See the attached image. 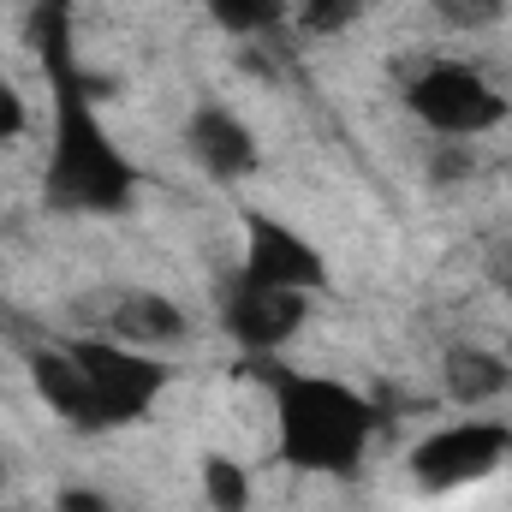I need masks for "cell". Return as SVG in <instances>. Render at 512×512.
Segmentation results:
<instances>
[{"mask_svg":"<svg viewBox=\"0 0 512 512\" xmlns=\"http://www.w3.org/2000/svg\"><path fill=\"white\" fill-rule=\"evenodd\" d=\"M36 54H42L48 108H54L48 173H42L48 209H60V215H120V209H131L137 203V167L96 120L90 84L78 72L72 6L66 0H42L36 6Z\"/></svg>","mask_w":512,"mask_h":512,"instance_id":"6da1fadb","label":"cell"},{"mask_svg":"<svg viewBox=\"0 0 512 512\" xmlns=\"http://www.w3.org/2000/svg\"><path fill=\"white\" fill-rule=\"evenodd\" d=\"M245 370L274 393V429H280L286 465L316 471V477L358 471V459L370 447V429H376V405L364 393H352L346 382H328V376L280 370L268 358H251Z\"/></svg>","mask_w":512,"mask_h":512,"instance_id":"7a4b0ae2","label":"cell"},{"mask_svg":"<svg viewBox=\"0 0 512 512\" xmlns=\"http://www.w3.org/2000/svg\"><path fill=\"white\" fill-rule=\"evenodd\" d=\"M66 352L78 358V370H84V382H90V399H96V417H102V429L137 423V417H143V411L161 399V387L173 382V370H167L155 352L126 346V340H108V334L72 340Z\"/></svg>","mask_w":512,"mask_h":512,"instance_id":"3957f363","label":"cell"},{"mask_svg":"<svg viewBox=\"0 0 512 512\" xmlns=\"http://www.w3.org/2000/svg\"><path fill=\"white\" fill-rule=\"evenodd\" d=\"M405 102H411V114L423 126L435 131V137H447V143H465V137H477V131L507 120V102L471 66H459V60H429L405 84Z\"/></svg>","mask_w":512,"mask_h":512,"instance_id":"277c9868","label":"cell"},{"mask_svg":"<svg viewBox=\"0 0 512 512\" xmlns=\"http://www.w3.org/2000/svg\"><path fill=\"white\" fill-rule=\"evenodd\" d=\"M507 459H512L507 423H453V429H435V435H423L411 447V477L429 495H453L465 483L495 477Z\"/></svg>","mask_w":512,"mask_h":512,"instance_id":"5b68a950","label":"cell"},{"mask_svg":"<svg viewBox=\"0 0 512 512\" xmlns=\"http://www.w3.org/2000/svg\"><path fill=\"white\" fill-rule=\"evenodd\" d=\"M310 292H292V286H268V280H251L245 268L227 280V298H221V322H227V334L251 352V358H268V352H280L298 328H304V316H310V304H304Z\"/></svg>","mask_w":512,"mask_h":512,"instance_id":"8992f818","label":"cell"},{"mask_svg":"<svg viewBox=\"0 0 512 512\" xmlns=\"http://www.w3.org/2000/svg\"><path fill=\"white\" fill-rule=\"evenodd\" d=\"M245 274L268 280V286H292V292H322L328 286L322 251L304 233H292V227H280L274 215H256V209H245Z\"/></svg>","mask_w":512,"mask_h":512,"instance_id":"52a82bcc","label":"cell"},{"mask_svg":"<svg viewBox=\"0 0 512 512\" xmlns=\"http://www.w3.org/2000/svg\"><path fill=\"white\" fill-rule=\"evenodd\" d=\"M185 143H191V155H197V167H203L209 179H245V173H256V137L245 131V120H239L233 108H221V102H203V108L191 114Z\"/></svg>","mask_w":512,"mask_h":512,"instance_id":"ba28073f","label":"cell"},{"mask_svg":"<svg viewBox=\"0 0 512 512\" xmlns=\"http://www.w3.org/2000/svg\"><path fill=\"white\" fill-rule=\"evenodd\" d=\"M102 328H108L114 340H126V346H143V352L185 340V316H179V304L161 298V292H114Z\"/></svg>","mask_w":512,"mask_h":512,"instance_id":"9c48e42d","label":"cell"},{"mask_svg":"<svg viewBox=\"0 0 512 512\" xmlns=\"http://www.w3.org/2000/svg\"><path fill=\"white\" fill-rule=\"evenodd\" d=\"M30 382L42 393V405H48L54 417H66L72 429H102L96 399H90V382H84V370H78L72 352H30Z\"/></svg>","mask_w":512,"mask_h":512,"instance_id":"30bf717a","label":"cell"},{"mask_svg":"<svg viewBox=\"0 0 512 512\" xmlns=\"http://www.w3.org/2000/svg\"><path fill=\"white\" fill-rule=\"evenodd\" d=\"M441 382H447V393H453L459 405H483V399H495V393H507L512 387V370L495 358V352H471V346H459V352L441 358Z\"/></svg>","mask_w":512,"mask_h":512,"instance_id":"8fae6325","label":"cell"},{"mask_svg":"<svg viewBox=\"0 0 512 512\" xmlns=\"http://www.w3.org/2000/svg\"><path fill=\"white\" fill-rule=\"evenodd\" d=\"M203 495H209V507L215 512H251V477H245V465H233V459H203Z\"/></svg>","mask_w":512,"mask_h":512,"instance_id":"7c38bea8","label":"cell"},{"mask_svg":"<svg viewBox=\"0 0 512 512\" xmlns=\"http://www.w3.org/2000/svg\"><path fill=\"white\" fill-rule=\"evenodd\" d=\"M209 18L233 36H262L280 24V0H209Z\"/></svg>","mask_w":512,"mask_h":512,"instance_id":"4fadbf2b","label":"cell"},{"mask_svg":"<svg viewBox=\"0 0 512 512\" xmlns=\"http://www.w3.org/2000/svg\"><path fill=\"white\" fill-rule=\"evenodd\" d=\"M435 12L453 30H489V24L507 18V0H435Z\"/></svg>","mask_w":512,"mask_h":512,"instance_id":"5bb4252c","label":"cell"},{"mask_svg":"<svg viewBox=\"0 0 512 512\" xmlns=\"http://www.w3.org/2000/svg\"><path fill=\"white\" fill-rule=\"evenodd\" d=\"M358 18V0H298V24L316 36H334Z\"/></svg>","mask_w":512,"mask_h":512,"instance_id":"9a60e30c","label":"cell"},{"mask_svg":"<svg viewBox=\"0 0 512 512\" xmlns=\"http://www.w3.org/2000/svg\"><path fill=\"white\" fill-rule=\"evenodd\" d=\"M24 131V102H18V90L0 78V143H12Z\"/></svg>","mask_w":512,"mask_h":512,"instance_id":"2e32d148","label":"cell"},{"mask_svg":"<svg viewBox=\"0 0 512 512\" xmlns=\"http://www.w3.org/2000/svg\"><path fill=\"white\" fill-rule=\"evenodd\" d=\"M60 512H114L96 489H60V501H54Z\"/></svg>","mask_w":512,"mask_h":512,"instance_id":"e0dca14e","label":"cell"}]
</instances>
